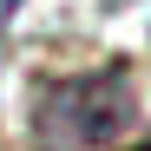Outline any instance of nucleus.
Returning <instances> with one entry per match:
<instances>
[{
    "instance_id": "f257e3e1",
    "label": "nucleus",
    "mask_w": 151,
    "mask_h": 151,
    "mask_svg": "<svg viewBox=\"0 0 151 151\" xmlns=\"http://www.w3.org/2000/svg\"><path fill=\"white\" fill-rule=\"evenodd\" d=\"M132 125H138V86H132L125 59L40 79L33 105H27L33 151H112Z\"/></svg>"
},
{
    "instance_id": "f03ea898",
    "label": "nucleus",
    "mask_w": 151,
    "mask_h": 151,
    "mask_svg": "<svg viewBox=\"0 0 151 151\" xmlns=\"http://www.w3.org/2000/svg\"><path fill=\"white\" fill-rule=\"evenodd\" d=\"M13 7H20V0H0V13H13Z\"/></svg>"
}]
</instances>
